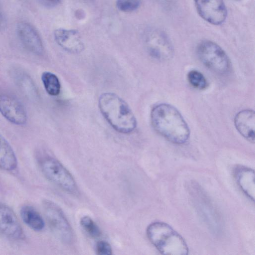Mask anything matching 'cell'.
Segmentation results:
<instances>
[{
    "label": "cell",
    "instance_id": "2",
    "mask_svg": "<svg viewBox=\"0 0 255 255\" xmlns=\"http://www.w3.org/2000/svg\"><path fill=\"white\" fill-rule=\"evenodd\" d=\"M98 105L106 121L116 131L128 133L136 127V120L128 104L115 93L106 92L101 95Z\"/></svg>",
    "mask_w": 255,
    "mask_h": 255
},
{
    "label": "cell",
    "instance_id": "5",
    "mask_svg": "<svg viewBox=\"0 0 255 255\" xmlns=\"http://www.w3.org/2000/svg\"><path fill=\"white\" fill-rule=\"evenodd\" d=\"M197 55L207 68L219 74H227L231 70L230 60L224 50L210 40L201 41L197 48Z\"/></svg>",
    "mask_w": 255,
    "mask_h": 255
},
{
    "label": "cell",
    "instance_id": "10",
    "mask_svg": "<svg viewBox=\"0 0 255 255\" xmlns=\"http://www.w3.org/2000/svg\"><path fill=\"white\" fill-rule=\"evenodd\" d=\"M0 234L15 240L24 237L22 228L14 212L2 203H0Z\"/></svg>",
    "mask_w": 255,
    "mask_h": 255
},
{
    "label": "cell",
    "instance_id": "15",
    "mask_svg": "<svg viewBox=\"0 0 255 255\" xmlns=\"http://www.w3.org/2000/svg\"><path fill=\"white\" fill-rule=\"evenodd\" d=\"M17 166V160L12 148L0 133V169L11 171Z\"/></svg>",
    "mask_w": 255,
    "mask_h": 255
},
{
    "label": "cell",
    "instance_id": "12",
    "mask_svg": "<svg viewBox=\"0 0 255 255\" xmlns=\"http://www.w3.org/2000/svg\"><path fill=\"white\" fill-rule=\"evenodd\" d=\"M54 37L56 43L69 53L77 54L84 49L81 36L76 30L58 28L54 31Z\"/></svg>",
    "mask_w": 255,
    "mask_h": 255
},
{
    "label": "cell",
    "instance_id": "13",
    "mask_svg": "<svg viewBox=\"0 0 255 255\" xmlns=\"http://www.w3.org/2000/svg\"><path fill=\"white\" fill-rule=\"evenodd\" d=\"M235 127L239 132L246 139L254 143L255 139V113L253 110L246 109L237 114L234 119Z\"/></svg>",
    "mask_w": 255,
    "mask_h": 255
},
{
    "label": "cell",
    "instance_id": "1",
    "mask_svg": "<svg viewBox=\"0 0 255 255\" xmlns=\"http://www.w3.org/2000/svg\"><path fill=\"white\" fill-rule=\"evenodd\" d=\"M151 122L154 129L170 142L181 144L190 136L188 126L180 112L173 106L160 104L151 112Z\"/></svg>",
    "mask_w": 255,
    "mask_h": 255
},
{
    "label": "cell",
    "instance_id": "20",
    "mask_svg": "<svg viewBox=\"0 0 255 255\" xmlns=\"http://www.w3.org/2000/svg\"><path fill=\"white\" fill-rule=\"evenodd\" d=\"M187 76L189 82L194 88L203 90L207 87V80L200 72L196 70L190 71Z\"/></svg>",
    "mask_w": 255,
    "mask_h": 255
},
{
    "label": "cell",
    "instance_id": "11",
    "mask_svg": "<svg viewBox=\"0 0 255 255\" xmlns=\"http://www.w3.org/2000/svg\"><path fill=\"white\" fill-rule=\"evenodd\" d=\"M16 33L24 47L37 55L43 54L44 47L40 36L36 30L29 23L22 21L16 26Z\"/></svg>",
    "mask_w": 255,
    "mask_h": 255
},
{
    "label": "cell",
    "instance_id": "17",
    "mask_svg": "<svg viewBox=\"0 0 255 255\" xmlns=\"http://www.w3.org/2000/svg\"><path fill=\"white\" fill-rule=\"evenodd\" d=\"M20 214L23 221L31 229L35 231H40L44 229L45 223L43 218L32 206H22Z\"/></svg>",
    "mask_w": 255,
    "mask_h": 255
},
{
    "label": "cell",
    "instance_id": "3",
    "mask_svg": "<svg viewBox=\"0 0 255 255\" xmlns=\"http://www.w3.org/2000/svg\"><path fill=\"white\" fill-rule=\"evenodd\" d=\"M146 234L150 242L163 255L188 254V246L183 238L167 223L155 222L150 224Z\"/></svg>",
    "mask_w": 255,
    "mask_h": 255
},
{
    "label": "cell",
    "instance_id": "8",
    "mask_svg": "<svg viewBox=\"0 0 255 255\" xmlns=\"http://www.w3.org/2000/svg\"><path fill=\"white\" fill-rule=\"evenodd\" d=\"M145 43L149 54L155 59L165 61L172 57V43L162 31L155 28L148 30L145 33Z\"/></svg>",
    "mask_w": 255,
    "mask_h": 255
},
{
    "label": "cell",
    "instance_id": "21",
    "mask_svg": "<svg viewBox=\"0 0 255 255\" xmlns=\"http://www.w3.org/2000/svg\"><path fill=\"white\" fill-rule=\"evenodd\" d=\"M140 0H117L116 6L123 12H132L136 10L140 5Z\"/></svg>",
    "mask_w": 255,
    "mask_h": 255
},
{
    "label": "cell",
    "instance_id": "18",
    "mask_svg": "<svg viewBox=\"0 0 255 255\" xmlns=\"http://www.w3.org/2000/svg\"><path fill=\"white\" fill-rule=\"evenodd\" d=\"M41 79L44 89L49 95L56 96L59 94L61 84L58 78L55 74L45 71L42 73Z\"/></svg>",
    "mask_w": 255,
    "mask_h": 255
},
{
    "label": "cell",
    "instance_id": "6",
    "mask_svg": "<svg viewBox=\"0 0 255 255\" xmlns=\"http://www.w3.org/2000/svg\"><path fill=\"white\" fill-rule=\"evenodd\" d=\"M42 205L47 221L55 236L64 243H71L73 230L61 208L48 200H44Z\"/></svg>",
    "mask_w": 255,
    "mask_h": 255
},
{
    "label": "cell",
    "instance_id": "7",
    "mask_svg": "<svg viewBox=\"0 0 255 255\" xmlns=\"http://www.w3.org/2000/svg\"><path fill=\"white\" fill-rule=\"evenodd\" d=\"M0 113L11 123L18 126L26 124L27 113L19 99L10 91L0 88Z\"/></svg>",
    "mask_w": 255,
    "mask_h": 255
},
{
    "label": "cell",
    "instance_id": "22",
    "mask_svg": "<svg viewBox=\"0 0 255 255\" xmlns=\"http://www.w3.org/2000/svg\"><path fill=\"white\" fill-rule=\"evenodd\" d=\"M96 251L99 255H111L112 249L111 245L105 241H98L96 246Z\"/></svg>",
    "mask_w": 255,
    "mask_h": 255
},
{
    "label": "cell",
    "instance_id": "14",
    "mask_svg": "<svg viewBox=\"0 0 255 255\" xmlns=\"http://www.w3.org/2000/svg\"><path fill=\"white\" fill-rule=\"evenodd\" d=\"M236 181L244 193L254 201L255 196V174L253 169L243 166H238L234 170Z\"/></svg>",
    "mask_w": 255,
    "mask_h": 255
},
{
    "label": "cell",
    "instance_id": "9",
    "mask_svg": "<svg viewBox=\"0 0 255 255\" xmlns=\"http://www.w3.org/2000/svg\"><path fill=\"white\" fill-rule=\"evenodd\" d=\"M200 16L214 25H220L226 19L227 11L224 0H194Z\"/></svg>",
    "mask_w": 255,
    "mask_h": 255
},
{
    "label": "cell",
    "instance_id": "16",
    "mask_svg": "<svg viewBox=\"0 0 255 255\" xmlns=\"http://www.w3.org/2000/svg\"><path fill=\"white\" fill-rule=\"evenodd\" d=\"M12 74L15 82L23 93L31 100H36L38 93L30 77L27 73L19 70H15Z\"/></svg>",
    "mask_w": 255,
    "mask_h": 255
},
{
    "label": "cell",
    "instance_id": "19",
    "mask_svg": "<svg viewBox=\"0 0 255 255\" xmlns=\"http://www.w3.org/2000/svg\"><path fill=\"white\" fill-rule=\"evenodd\" d=\"M80 223L83 229L91 237L96 238L101 236V232L99 227L90 217H83Z\"/></svg>",
    "mask_w": 255,
    "mask_h": 255
},
{
    "label": "cell",
    "instance_id": "24",
    "mask_svg": "<svg viewBox=\"0 0 255 255\" xmlns=\"http://www.w3.org/2000/svg\"><path fill=\"white\" fill-rule=\"evenodd\" d=\"M47 0L52 2H54V3H57V2H59L61 0Z\"/></svg>",
    "mask_w": 255,
    "mask_h": 255
},
{
    "label": "cell",
    "instance_id": "4",
    "mask_svg": "<svg viewBox=\"0 0 255 255\" xmlns=\"http://www.w3.org/2000/svg\"><path fill=\"white\" fill-rule=\"evenodd\" d=\"M38 161L42 173L48 180L69 193L78 194L74 178L60 161L49 155L41 156Z\"/></svg>",
    "mask_w": 255,
    "mask_h": 255
},
{
    "label": "cell",
    "instance_id": "23",
    "mask_svg": "<svg viewBox=\"0 0 255 255\" xmlns=\"http://www.w3.org/2000/svg\"><path fill=\"white\" fill-rule=\"evenodd\" d=\"M4 17L2 11L0 7V27L2 26L3 24Z\"/></svg>",
    "mask_w": 255,
    "mask_h": 255
}]
</instances>
